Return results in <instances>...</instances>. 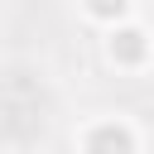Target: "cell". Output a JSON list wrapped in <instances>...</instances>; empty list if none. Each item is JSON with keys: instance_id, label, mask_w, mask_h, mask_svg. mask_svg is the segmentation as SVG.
I'll return each instance as SVG.
<instances>
[{"instance_id": "2", "label": "cell", "mask_w": 154, "mask_h": 154, "mask_svg": "<svg viewBox=\"0 0 154 154\" xmlns=\"http://www.w3.org/2000/svg\"><path fill=\"white\" fill-rule=\"evenodd\" d=\"M144 53H149V38H144L140 29H116V34H111V58H116V63L135 67V63H144Z\"/></svg>"}, {"instance_id": "1", "label": "cell", "mask_w": 154, "mask_h": 154, "mask_svg": "<svg viewBox=\"0 0 154 154\" xmlns=\"http://www.w3.org/2000/svg\"><path fill=\"white\" fill-rule=\"evenodd\" d=\"M87 154H135V135L125 130V125H96L91 135H87Z\"/></svg>"}, {"instance_id": "3", "label": "cell", "mask_w": 154, "mask_h": 154, "mask_svg": "<svg viewBox=\"0 0 154 154\" xmlns=\"http://www.w3.org/2000/svg\"><path fill=\"white\" fill-rule=\"evenodd\" d=\"M87 10H91L96 19H120V14L130 10V0H87Z\"/></svg>"}]
</instances>
